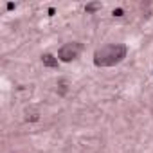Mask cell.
<instances>
[{"label": "cell", "instance_id": "obj_1", "mask_svg": "<svg viewBox=\"0 0 153 153\" xmlns=\"http://www.w3.org/2000/svg\"><path fill=\"white\" fill-rule=\"evenodd\" d=\"M126 52L128 47L124 43H108L94 52V65L96 67H114L126 58Z\"/></svg>", "mask_w": 153, "mask_h": 153}, {"label": "cell", "instance_id": "obj_2", "mask_svg": "<svg viewBox=\"0 0 153 153\" xmlns=\"http://www.w3.org/2000/svg\"><path fill=\"white\" fill-rule=\"evenodd\" d=\"M81 51H83V45H81L79 41H69V43H65V45L59 47V51H58V59L69 63V61L79 58Z\"/></svg>", "mask_w": 153, "mask_h": 153}, {"label": "cell", "instance_id": "obj_3", "mask_svg": "<svg viewBox=\"0 0 153 153\" xmlns=\"http://www.w3.org/2000/svg\"><path fill=\"white\" fill-rule=\"evenodd\" d=\"M41 61H43L45 67H51V69H56V67H58V58H54V56L49 54V52L41 56Z\"/></svg>", "mask_w": 153, "mask_h": 153}, {"label": "cell", "instance_id": "obj_4", "mask_svg": "<svg viewBox=\"0 0 153 153\" xmlns=\"http://www.w3.org/2000/svg\"><path fill=\"white\" fill-rule=\"evenodd\" d=\"M97 9H101V4H97V2H92V4H88V6L85 7L86 13H94V11H97Z\"/></svg>", "mask_w": 153, "mask_h": 153}, {"label": "cell", "instance_id": "obj_5", "mask_svg": "<svg viewBox=\"0 0 153 153\" xmlns=\"http://www.w3.org/2000/svg\"><path fill=\"white\" fill-rule=\"evenodd\" d=\"M123 15H124V11H123L121 7H119V9H114V16H123Z\"/></svg>", "mask_w": 153, "mask_h": 153}]
</instances>
